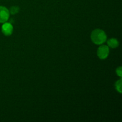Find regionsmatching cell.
<instances>
[{
	"label": "cell",
	"instance_id": "6da1fadb",
	"mask_svg": "<svg viewBox=\"0 0 122 122\" xmlns=\"http://www.w3.org/2000/svg\"><path fill=\"white\" fill-rule=\"evenodd\" d=\"M91 39L94 44L96 45H102L107 41V35L103 30L96 29L92 32Z\"/></svg>",
	"mask_w": 122,
	"mask_h": 122
},
{
	"label": "cell",
	"instance_id": "7a4b0ae2",
	"mask_svg": "<svg viewBox=\"0 0 122 122\" xmlns=\"http://www.w3.org/2000/svg\"><path fill=\"white\" fill-rule=\"evenodd\" d=\"M97 56L101 60H105L108 57L110 54V49L107 45H101L97 50Z\"/></svg>",
	"mask_w": 122,
	"mask_h": 122
},
{
	"label": "cell",
	"instance_id": "3957f363",
	"mask_svg": "<svg viewBox=\"0 0 122 122\" xmlns=\"http://www.w3.org/2000/svg\"><path fill=\"white\" fill-rule=\"evenodd\" d=\"M10 17L9 10L4 6H0V23L7 22Z\"/></svg>",
	"mask_w": 122,
	"mask_h": 122
},
{
	"label": "cell",
	"instance_id": "277c9868",
	"mask_svg": "<svg viewBox=\"0 0 122 122\" xmlns=\"http://www.w3.org/2000/svg\"><path fill=\"white\" fill-rule=\"evenodd\" d=\"M2 24L3 25L1 27L2 33L5 36H10L13 32V25L11 23L8 22H5Z\"/></svg>",
	"mask_w": 122,
	"mask_h": 122
},
{
	"label": "cell",
	"instance_id": "5b68a950",
	"mask_svg": "<svg viewBox=\"0 0 122 122\" xmlns=\"http://www.w3.org/2000/svg\"><path fill=\"white\" fill-rule=\"evenodd\" d=\"M107 44H108V47L111 48H116L119 46V42L116 38H112L108 39Z\"/></svg>",
	"mask_w": 122,
	"mask_h": 122
},
{
	"label": "cell",
	"instance_id": "8992f818",
	"mask_svg": "<svg viewBox=\"0 0 122 122\" xmlns=\"http://www.w3.org/2000/svg\"><path fill=\"white\" fill-rule=\"evenodd\" d=\"M122 79L120 78V79L117 81L116 82L114 86H115V89L119 94H122Z\"/></svg>",
	"mask_w": 122,
	"mask_h": 122
},
{
	"label": "cell",
	"instance_id": "52a82bcc",
	"mask_svg": "<svg viewBox=\"0 0 122 122\" xmlns=\"http://www.w3.org/2000/svg\"><path fill=\"white\" fill-rule=\"evenodd\" d=\"M9 12L10 13H11L13 15L17 14L19 12V7H17V6H13V7H10Z\"/></svg>",
	"mask_w": 122,
	"mask_h": 122
},
{
	"label": "cell",
	"instance_id": "ba28073f",
	"mask_svg": "<svg viewBox=\"0 0 122 122\" xmlns=\"http://www.w3.org/2000/svg\"><path fill=\"white\" fill-rule=\"evenodd\" d=\"M116 73L117 75L118 76H119L120 78H122V68L121 66H120V67H119L117 68L116 70Z\"/></svg>",
	"mask_w": 122,
	"mask_h": 122
}]
</instances>
